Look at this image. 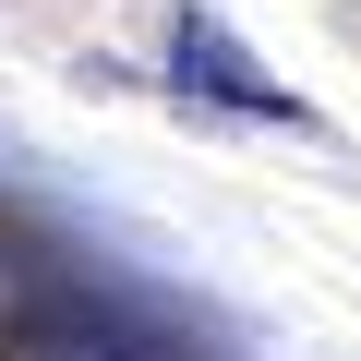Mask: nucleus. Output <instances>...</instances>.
I'll return each mask as SVG.
<instances>
[{
  "label": "nucleus",
  "mask_w": 361,
  "mask_h": 361,
  "mask_svg": "<svg viewBox=\"0 0 361 361\" xmlns=\"http://www.w3.org/2000/svg\"><path fill=\"white\" fill-rule=\"evenodd\" d=\"M180 97H217V109H253V121H301V97H289V85H265L217 25H180Z\"/></svg>",
  "instance_id": "nucleus-1"
},
{
  "label": "nucleus",
  "mask_w": 361,
  "mask_h": 361,
  "mask_svg": "<svg viewBox=\"0 0 361 361\" xmlns=\"http://www.w3.org/2000/svg\"><path fill=\"white\" fill-rule=\"evenodd\" d=\"M25 361H180V349H157V337H133V325H109V313H49V325H25Z\"/></svg>",
  "instance_id": "nucleus-2"
}]
</instances>
